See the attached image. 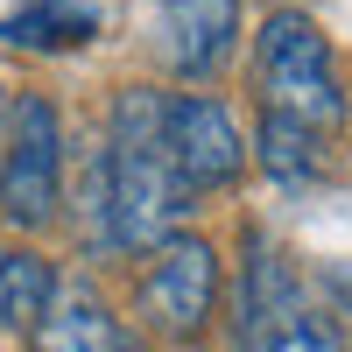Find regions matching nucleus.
Here are the masks:
<instances>
[{
    "mask_svg": "<svg viewBox=\"0 0 352 352\" xmlns=\"http://www.w3.org/2000/svg\"><path fill=\"white\" fill-rule=\"evenodd\" d=\"M106 219H113V247H162L176 219L190 212V190L169 162L162 141V99L155 92H120L106 127Z\"/></svg>",
    "mask_w": 352,
    "mask_h": 352,
    "instance_id": "f257e3e1",
    "label": "nucleus"
},
{
    "mask_svg": "<svg viewBox=\"0 0 352 352\" xmlns=\"http://www.w3.org/2000/svg\"><path fill=\"white\" fill-rule=\"evenodd\" d=\"M254 78H261V106L310 127V134H331L345 120V85H338V64H331V43L296 8L268 14V28L254 43Z\"/></svg>",
    "mask_w": 352,
    "mask_h": 352,
    "instance_id": "f03ea898",
    "label": "nucleus"
},
{
    "mask_svg": "<svg viewBox=\"0 0 352 352\" xmlns=\"http://www.w3.org/2000/svg\"><path fill=\"white\" fill-rule=\"evenodd\" d=\"M240 352H345L331 317L303 296L296 268L268 240H254V261L240 275Z\"/></svg>",
    "mask_w": 352,
    "mask_h": 352,
    "instance_id": "7ed1b4c3",
    "label": "nucleus"
},
{
    "mask_svg": "<svg viewBox=\"0 0 352 352\" xmlns=\"http://www.w3.org/2000/svg\"><path fill=\"white\" fill-rule=\"evenodd\" d=\"M64 204V120L43 92L14 99L8 113V141H0V212L8 226L36 232L56 219Z\"/></svg>",
    "mask_w": 352,
    "mask_h": 352,
    "instance_id": "20e7f679",
    "label": "nucleus"
},
{
    "mask_svg": "<svg viewBox=\"0 0 352 352\" xmlns=\"http://www.w3.org/2000/svg\"><path fill=\"white\" fill-rule=\"evenodd\" d=\"M141 324L162 338H197L219 310V254L197 232H169L162 247H148V268L134 282Z\"/></svg>",
    "mask_w": 352,
    "mask_h": 352,
    "instance_id": "39448f33",
    "label": "nucleus"
},
{
    "mask_svg": "<svg viewBox=\"0 0 352 352\" xmlns=\"http://www.w3.org/2000/svg\"><path fill=\"white\" fill-rule=\"evenodd\" d=\"M162 141H169V162L184 176V190H219L247 169V141H240V120L204 99V92H184V99H162Z\"/></svg>",
    "mask_w": 352,
    "mask_h": 352,
    "instance_id": "423d86ee",
    "label": "nucleus"
},
{
    "mask_svg": "<svg viewBox=\"0 0 352 352\" xmlns=\"http://www.w3.org/2000/svg\"><path fill=\"white\" fill-rule=\"evenodd\" d=\"M155 36H162L169 71L212 78L226 56H232V36H240V0H162Z\"/></svg>",
    "mask_w": 352,
    "mask_h": 352,
    "instance_id": "0eeeda50",
    "label": "nucleus"
},
{
    "mask_svg": "<svg viewBox=\"0 0 352 352\" xmlns=\"http://www.w3.org/2000/svg\"><path fill=\"white\" fill-rule=\"evenodd\" d=\"M36 338H43V352H141L127 338V324L92 296V289H56V303L36 324Z\"/></svg>",
    "mask_w": 352,
    "mask_h": 352,
    "instance_id": "6e6552de",
    "label": "nucleus"
},
{
    "mask_svg": "<svg viewBox=\"0 0 352 352\" xmlns=\"http://www.w3.org/2000/svg\"><path fill=\"white\" fill-rule=\"evenodd\" d=\"M50 303H56V268L50 261L28 254V247L0 254V324L8 331H36L50 317Z\"/></svg>",
    "mask_w": 352,
    "mask_h": 352,
    "instance_id": "1a4fd4ad",
    "label": "nucleus"
},
{
    "mask_svg": "<svg viewBox=\"0 0 352 352\" xmlns=\"http://www.w3.org/2000/svg\"><path fill=\"white\" fill-rule=\"evenodd\" d=\"M92 28H99V14L78 8V0H28L21 14L0 21V36L14 50H78V43H92Z\"/></svg>",
    "mask_w": 352,
    "mask_h": 352,
    "instance_id": "9d476101",
    "label": "nucleus"
},
{
    "mask_svg": "<svg viewBox=\"0 0 352 352\" xmlns=\"http://www.w3.org/2000/svg\"><path fill=\"white\" fill-rule=\"evenodd\" d=\"M317 141H324V134L282 120V113H261V169H268L275 184L303 190V184H317V176H324V148H317Z\"/></svg>",
    "mask_w": 352,
    "mask_h": 352,
    "instance_id": "9b49d317",
    "label": "nucleus"
},
{
    "mask_svg": "<svg viewBox=\"0 0 352 352\" xmlns=\"http://www.w3.org/2000/svg\"><path fill=\"white\" fill-rule=\"evenodd\" d=\"M0 127H8V106H0Z\"/></svg>",
    "mask_w": 352,
    "mask_h": 352,
    "instance_id": "f8f14e48",
    "label": "nucleus"
}]
</instances>
